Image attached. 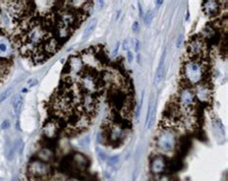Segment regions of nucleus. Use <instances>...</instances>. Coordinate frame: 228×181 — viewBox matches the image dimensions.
<instances>
[{
    "instance_id": "f257e3e1",
    "label": "nucleus",
    "mask_w": 228,
    "mask_h": 181,
    "mask_svg": "<svg viewBox=\"0 0 228 181\" xmlns=\"http://www.w3.org/2000/svg\"><path fill=\"white\" fill-rule=\"evenodd\" d=\"M207 66L201 59H189L182 68V75L185 81L191 85L198 84L206 75Z\"/></svg>"
},
{
    "instance_id": "6ab92c4d",
    "label": "nucleus",
    "mask_w": 228,
    "mask_h": 181,
    "mask_svg": "<svg viewBox=\"0 0 228 181\" xmlns=\"http://www.w3.org/2000/svg\"><path fill=\"white\" fill-rule=\"evenodd\" d=\"M133 42H134V49H135V51H136V52H139L140 49H141V42H140V41L138 40V39H134Z\"/></svg>"
},
{
    "instance_id": "c85d7f7f",
    "label": "nucleus",
    "mask_w": 228,
    "mask_h": 181,
    "mask_svg": "<svg viewBox=\"0 0 228 181\" xmlns=\"http://www.w3.org/2000/svg\"><path fill=\"white\" fill-rule=\"evenodd\" d=\"M137 62L139 63V64L141 63V55L140 54H138V56H137Z\"/></svg>"
},
{
    "instance_id": "1a4fd4ad",
    "label": "nucleus",
    "mask_w": 228,
    "mask_h": 181,
    "mask_svg": "<svg viewBox=\"0 0 228 181\" xmlns=\"http://www.w3.org/2000/svg\"><path fill=\"white\" fill-rule=\"evenodd\" d=\"M72 163L78 171H84L89 165V160L81 153H74Z\"/></svg>"
},
{
    "instance_id": "dca6fc26",
    "label": "nucleus",
    "mask_w": 228,
    "mask_h": 181,
    "mask_svg": "<svg viewBox=\"0 0 228 181\" xmlns=\"http://www.w3.org/2000/svg\"><path fill=\"white\" fill-rule=\"evenodd\" d=\"M119 160V155L112 156L111 158L108 159V165L109 166H116V164H117Z\"/></svg>"
},
{
    "instance_id": "ddd939ff",
    "label": "nucleus",
    "mask_w": 228,
    "mask_h": 181,
    "mask_svg": "<svg viewBox=\"0 0 228 181\" xmlns=\"http://www.w3.org/2000/svg\"><path fill=\"white\" fill-rule=\"evenodd\" d=\"M12 93H13V87H10V88H8L7 90H4V92L0 94V103L3 102L4 100H6L7 98L12 94Z\"/></svg>"
},
{
    "instance_id": "c756f323",
    "label": "nucleus",
    "mask_w": 228,
    "mask_h": 181,
    "mask_svg": "<svg viewBox=\"0 0 228 181\" xmlns=\"http://www.w3.org/2000/svg\"><path fill=\"white\" fill-rule=\"evenodd\" d=\"M156 4H157V7H160L163 4V1H156Z\"/></svg>"
},
{
    "instance_id": "20e7f679",
    "label": "nucleus",
    "mask_w": 228,
    "mask_h": 181,
    "mask_svg": "<svg viewBox=\"0 0 228 181\" xmlns=\"http://www.w3.org/2000/svg\"><path fill=\"white\" fill-rule=\"evenodd\" d=\"M156 145L160 150L164 152L171 151L176 145V139L175 136L172 134L170 131H163L161 134L157 137Z\"/></svg>"
},
{
    "instance_id": "39448f33",
    "label": "nucleus",
    "mask_w": 228,
    "mask_h": 181,
    "mask_svg": "<svg viewBox=\"0 0 228 181\" xmlns=\"http://www.w3.org/2000/svg\"><path fill=\"white\" fill-rule=\"evenodd\" d=\"M194 102V93L190 89H183L179 93L178 103L185 110L192 108V104Z\"/></svg>"
},
{
    "instance_id": "a211bd4d",
    "label": "nucleus",
    "mask_w": 228,
    "mask_h": 181,
    "mask_svg": "<svg viewBox=\"0 0 228 181\" xmlns=\"http://www.w3.org/2000/svg\"><path fill=\"white\" fill-rule=\"evenodd\" d=\"M144 93L143 92V93H141V102H140V105H139V107H138L137 113H136V119H138V118H139V116H140L141 109V105H143V101H144Z\"/></svg>"
},
{
    "instance_id": "aec40b11",
    "label": "nucleus",
    "mask_w": 228,
    "mask_h": 181,
    "mask_svg": "<svg viewBox=\"0 0 228 181\" xmlns=\"http://www.w3.org/2000/svg\"><path fill=\"white\" fill-rule=\"evenodd\" d=\"M183 41H184V36L182 34L179 35V37L177 38V41H176V47H177V48H180V47H181V45L183 44Z\"/></svg>"
},
{
    "instance_id": "f03ea898",
    "label": "nucleus",
    "mask_w": 228,
    "mask_h": 181,
    "mask_svg": "<svg viewBox=\"0 0 228 181\" xmlns=\"http://www.w3.org/2000/svg\"><path fill=\"white\" fill-rule=\"evenodd\" d=\"M28 174L31 177L39 180L47 178L51 174V168L45 162L39 159L32 160L28 165Z\"/></svg>"
},
{
    "instance_id": "423d86ee",
    "label": "nucleus",
    "mask_w": 228,
    "mask_h": 181,
    "mask_svg": "<svg viewBox=\"0 0 228 181\" xmlns=\"http://www.w3.org/2000/svg\"><path fill=\"white\" fill-rule=\"evenodd\" d=\"M167 169V162L164 157H155L153 158L150 164L151 172L154 174H161Z\"/></svg>"
},
{
    "instance_id": "f8f14e48",
    "label": "nucleus",
    "mask_w": 228,
    "mask_h": 181,
    "mask_svg": "<svg viewBox=\"0 0 228 181\" xmlns=\"http://www.w3.org/2000/svg\"><path fill=\"white\" fill-rule=\"evenodd\" d=\"M96 24H97V19L93 18V20L90 22V24L87 26V28H86L85 31H84V39L88 38L90 35L93 33V31L94 30V28H95Z\"/></svg>"
},
{
    "instance_id": "4be33fe9",
    "label": "nucleus",
    "mask_w": 228,
    "mask_h": 181,
    "mask_svg": "<svg viewBox=\"0 0 228 181\" xmlns=\"http://www.w3.org/2000/svg\"><path fill=\"white\" fill-rule=\"evenodd\" d=\"M38 79H29L28 81H27V84L29 85V87H34V86H36L38 84Z\"/></svg>"
},
{
    "instance_id": "412c9836",
    "label": "nucleus",
    "mask_w": 228,
    "mask_h": 181,
    "mask_svg": "<svg viewBox=\"0 0 228 181\" xmlns=\"http://www.w3.org/2000/svg\"><path fill=\"white\" fill-rule=\"evenodd\" d=\"M11 126V123H10V120H5L2 123V124H1V128L3 129H7V128H9Z\"/></svg>"
},
{
    "instance_id": "7ed1b4c3",
    "label": "nucleus",
    "mask_w": 228,
    "mask_h": 181,
    "mask_svg": "<svg viewBox=\"0 0 228 181\" xmlns=\"http://www.w3.org/2000/svg\"><path fill=\"white\" fill-rule=\"evenodd\" d=\"M206 52V45L203 39L199 36L192 37L188 45V53L191 59H201Z\"/></svg>"
},
{
    "instance_id": "6e6552de",
    "label": "nucleus",
    "mask_w": 228,
    "mask_h": 181,
    "mask_svg": "<svg viewBox=\"0 0 228 181\" xmlns=\"http://www.w3.org/2000/svg\"><path fill=\"white\" fill-rule=\"evenodd\" d=\"M166 54H167V48L164 50L162 57H161V60L159 63V66H158V69H157V72L155 74V77H154V84L157 86L159 85L160 82H162L164 75H165V61H166Z\"/></svg>"
},
{
    "instance_id": "f3484780",
    "label": "nucleus",
    "mask_w": 228,
    "mask_h": 181,
    "mask_svg": "<svg viewBox=\"0 0 228 181\" xmlns=\"http://www.w3.org/2000/svg\"><path fill=\"white\" fill-rule=\"evenodd\" d=\"M79 144H80V145H82V147H87V145H89V144H90V137L89 136L83 137L79 141Z\"/></svg>"
},
{
    "instance_id": "b1692460",
    "label": "nucleus",
    "mask_w": 228,
    "mask_h": 181,
    "mask_svg": "<svg viewBox=\"0 0 228 181\" xmlns=\"http://www.w3.org/2000/svg\"><path fill=\"white\" fill-rule=\"evenodd\" d=\"M139 27H140L139 22H138V21H135L134 23H133L132 29H133V31H134V32H138V30H139Z\"/></svg>"
},
{
    "instance_id": "2eb2a0df",
    "label": "nucleus",
    "mask_w": 228,
    "mask_h": 181,
    "mask_svg": "<svg viewBox=\"0 0 228 181\" xmlns=\"http://www.w3.org/2000/svg\"><path fill=\"white\" fill-rule=\"evenodd\" d=\"M151 114H152V101L149 102L147 115H146V118H145V128L147 127V125L149 123V120H150V119H151Z\"/></svg>"
},
{
    "instance_id": "393cba45",
    "label": "nucleus",
    "mask_w": 228,
    "mask_h": 181,
    "mask_svg": "<svg viewBox=\"0 0 228 181\" xmlns=\"http://www.w3.org/2000/svg\"><path fill=\"white\" fill-rule=\"evenodd\" d=\"M122 48H123V50H128V40H124Z\"/></svg>"
},
{
    "instance_id": "a878e982",
    "label": "nucleus",
    "mask_w": 228,
    "mask_h": 181,
    "mask_svg": "<svg viewBox=\"0 0 228 181\" xmlns=\"http://www.w3.org/2000/svg\"><path fill=\"white\" fill-rule=\"evenodd\" d=\"M119 42H117V46H116V48L114 49V52H113V56H115V55H117V51H119Z\"/></svg>"
},
{
    "instance_id": "0eeeda50",
    "label": "nucleus",
    "mask_w": 228,
    "mask_h": 181,
    "mask_svg": "<svg viewBox=\"0 0 228 181\" xmlns=\"http://www.w3.org/2000/svg\"><path fill=\"white\" fill-rule=\"evenodd\" d=\"M219 8L221 5L218 1H214V0H209V1H205L202 4L203 12L207 15H215L219 14Z\"/></svg>"
},
{
    "instance_id": "5701e85b",
    "label": "nucleus",
    "mask_w": 228,
    "mask_h": 181,
    "mask_svg": "<svg viewBox=\"0 0 228 181\" xmlns=\"http://www.w3.org/2000/svg\"><path fill=\"white\" fill-rule=\"evenodd\" d=\"M127 59H128V62L129 63H132L133 62V59H134V55L131 52L130 50L127 51Z\"/></svg>"
},
{
    "instance_id": "9d476101",
    "label": "nucleus",
    "mask_w": 228,
    "mask_h": 181,
    "mask_svg": "<svg viewBox=\"0 0 228 181\" xmlns=\"http://www.w3.org/2000/svg\"><path fill=\"white\" fill-rule=\"evenodd\" d=\"M22 105H23V96H20V94H17L13 101V111L15 116L19 115V113H20L22 109Z\"/></svg>"
},
{
    "instance_id": "bb28decb",
    "label": "nucleus",
    "mask_w": 228,
    "mask_h": 181,
    "mask_svg": "<svg viewBox=\"0 0 228 181\" xmlns=\"http://www.w3.org/2000/svg\"><path fill=\"white\" fill-rule=\"evenodd\" d=\"M138 5H139L140 15H141V17H143V8H141V2H139V3H138Z\"/></svg>"
},
{
    "instance_id": "9b49d317",
    "label": "nucleus",
    "mask_w": 228,
    "mask_h": 181,
    "mask_svg": "<svg viewBox=\"0 0 228 181\" xmlns=\"http://www.w3.org/2000/svg\"><path fill=\"white\" fill-rule=\"evenodd\" d=\"M38 156H39V160L46 163V161H50L53 158V152L48 148H44L39 152Z\"/></svg>"
},
{
    "instance_id": "cd10ccee",
    "label": "nucleus",
    "mask_w": 228,
    "mask_h": 181,
    "mask_svg": "<svg viewBox=\"0 0 228 181\" xmlns=\"http://www.w3.org/2000/svg\"><path fill=\"white\" fill-rule=\"evenodd\" d=\"M99 157H101V159H102V160H104V159H105V154H104V153L102 152L101 150H100V152H99Z\"/></svg>"
},
{
    "instance_id": "7c9ffc66",
    "label": "nucleus",
    "mask_w": 228,
    "mask_h": 181,
    "mask_svg": "<svg viewBox=\"0 0 228 181\" xmlns=\"http://www.w3.org/2000/svg\"><path fill=\"white\" fill-rule=\"evenodd\" d=\"M27 92V89H23L22 90V93H26Z\"/></svg>"
},
{
    "instance_id": "4468645a",
    "label": "nucleus",
    "mask_w": 228,
    "mask_h": 181,
    "mask_svg": "<svg viewBox=\"0 0 228 181\" xmlns=\"http://www.w3.org/2000/svg\"><path fill=\"white\" fill-rule=\"evenodd\" d=\"M153 18H154V12H153L152 10H149L146 15H145L144 17V23L146 25H150V23L152 22Z\"/></svg>"
}]
</instances>
